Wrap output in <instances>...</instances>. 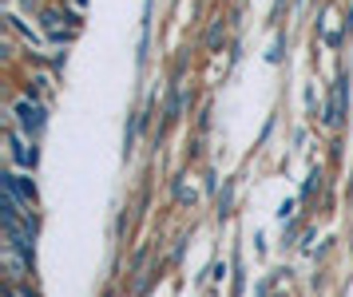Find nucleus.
Wrapping results in <instances>:
<instances>
[{"label": "nucleus", "mask_w": 353, "mask_h": 297, "mask_svg": "<svg viewBox=\"0 0 353 297\" xmlns=\"http://www.w3.org/2000/svg\"><path fill=\"white\" fill-rule=\"evenodd\" d=\"M230 198H234V190L226 187L223 194H219V214H230Z\"/></svg>", "instance_id": "6"}, {"label": "nucleus", "mask_w": 353, "mask_h": 297, "mask_svg": "<svg viewBox=\"0 0 353 297\" xmlns=\"http://www.w3.org/2000/svg\"><path fill=\"white\" fill-rule=\"evenodd\" d=\"M223 32H226L223 24H214V28L207 32V48H219V40H223Z\"/></svg>", "instance_id": "8"}, {"label": "nucleus", "mask_w": 353, "mask_h": 297, "mask_svg": "<svg viewBox=\"0 0 353 297\" xmlns=\"http://www.w3.org/2000/svg\"><path fill=\"white\" fill-rule=\"evenodd\" d=\"M0 183H4V194H12V198H17L20 206H28V210H32L36 206V187H28V183H24V178H20V174H0Z\"/></svg>", "instance_id": "3"}, {"label": "nucleus", "mask_w": 353, "mask_h": 297, "mask_svg": "<svg viewBox=\"0 0 353 297\" xmlns=\"http://www.w3.org/2000/svg\"><path fill=\"white\" fill-rule=\"evenodd\" d=\"M318 183H321V171H314V174H310V178H305V190H302L305 198H310V194L318 190Z\"/></svg>", "instance_id": "9"}, {"label": "nucleus", "mask_w": 353, "mask_h": 297, "mask_svg": "<svg viewBox=\"0 0 353 297\" xmlns=\"http://www.w3.org/2000/svg\"><path fill=\"white\" fill-rule=\"evenodd\" d=\"M290 214H294V203H290V198H286V203H282V206H278V218H282V222H286V218H290Z\"/></svg>", "instance_id": "10"}, {"label": "nucleus", "mask_w": 353, "mask_h": 297, "mask_svg": "<svg viewBox=\"0 0 353 297\" xmlns=\"http://www.w3.org/2000/svg\"><path fill=\"white\" fill-rule=\"evenodd\" d=\"M17 119H20V127H24L28 135H36L48 115H44V103H36L32 95H24V99H17Z\"/></svg>", "instance_id": "1"}, {"label": "nucleus", "mask_w": 353, "mask_h": 297, "mask_svg": "<svg viewBox=\"0 0 353 297\" xmlns=\"http://www.w3.org/2000/svg\"><path fill=\"white\" fill-rule=\"evenodd\" d=\"M4 269H8V282H24L32 274V254L20 246H4Z\"/></svg>", "instance_id": "2"}, {"label": "nucleus", "mask_w": 353, "mask_h": 297, "mask_svg": "<svg viewBox=\"0 0 353 297\" xmlns=\"http://www.w3.org/2000/svg\"><path fill=\"white\" fill-rule=\"evenodd\" d=\"M341 111H345V79L334 83V95H330V111H325V123L337 127L341 123Z\"/></svg>", "instance_id": "4"}, {"label": "nucleus", "mask_w": 353, "mask_h": 297, "mask_svg": "<svg viewBox=\"0 0 353 297\" xmlns=\"http://www.w3.org/2000/svg\"><path fill=\"white\" fill-rule=\"evenodd\" d=\"M175 194H179V203H194V187H187V183H179Z\"/></svg>", "instance_id": "7"}, {"label": "nucleus", "mask_w": 353, "mask_h": 297, "mask_svg": "<svg viewBox=\"0 0 353 297\" xmlns=\"http://www.w3.org/2000/svg\"><path fill=\"white\" fill-rule=\"evenodd\" d=\"M8 151H12V158L20 167H36V147H28L20 135H8Z\"/></svg>", "instance_id": "5"}]
</instances>
